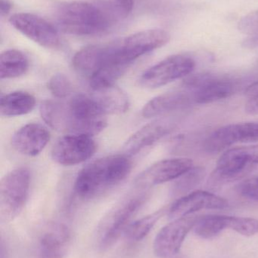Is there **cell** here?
Instances as JSON below:
<instances>
[{"label":"cell","instance_id":"6da1fadb","mask_svg":"<svg viewBox=\"0 0 258 258\" xmlns=\"http://www.w3.org/2000/svg\"><path fill=\"white\" fill-rule=\"evenodd\" d=\"M41 116L51 128L92 137L107 125L106 113L91 96L80 94L68 102L45 101L39 107Z\"/></svg>","mask_w":258,"mask_h":258},{"label":"cell","instance_id":"7a4b0ae2","mask_svg":"<svg viewBox=\"0 0 258 258\" xmlns=\"http://www.w3.org/2000/svg\"><path fill=\"white\" fill-rule=\"evenodd\" d=\"M133 163L127 155L100 158L84 167L77 175L74 190L80 198L92 199L113 189L131 172Z\"/></svg>","mask_w":258,"mask_h":258},{"label":"cell","instance_id":"3957f363","mask_svg":"<svg viewBox=\"0 0 258 258\" xmlns=\"http://www.w3.org/2000/svg\"><path fill=\"white\" fill-rule=\"evenodd\" d=\"M59 27L70 34L93 36L106 31L113 23L93 3L73 1L62 3L56 10Z\"/></svg>","mask_w":258,"mask_h":258},{"label":"cell","instance_id":"277c9868","mask_svg":"<svg viewBox=\"0 0 258 258\" xmlns=\"http://www.w3.org/2000/svg\"><path fill=\"white\" fill-rule=\"evenodd\" d=\"M148 192L145 190L129 195L114 208L102 223L101 229L100 248L102 250L115 245L123 233L130 225L138 211L148 200Z\"/></svg>","mask_w":258,"mask_h":258},{"label":"cell","instance_id":"5b68a950","mask_svg":"<svg viewBox=\"0 0 258 258\" xmlns=\"http://www.w3.org/2000/svg\"><path fill=\"white\" fill-rule=\"evenodd\" d=\"M28 170L16 168L8 173L0 182V215L3 221H12L21 214L30 191Z\"/></svg>","mask_w":258,"mask_h":258},{"label":"cell","instance_id":"8992f818","mask_svg":"<svg viewBox=\"0 0 258 258\" xmlns=\"http://www.w3.org/2000/svg\"><path fill=\"white\" fill-rule=\"evenodd\" d=\"M195 68V60L190 56L174 54L145 71L139 78V83L146 89H157L186 77Z\"/></svg>","mask_w":258,"mask_h":258},{"label":"cell","instance_id":"52a82bcc","mask_svg":"<svg viewBox=\"0 0 258 258\" xmlns=\"http://www.w3.org/2000/svg\"><path fill=\"white\" fill-rule=\"evenodd\" d=\"M257 164L258 144L228 149L218 159L213 179L217 182L236 180L246 175Z\"/></svg>","mask_w":258,"mask_h":258},{"label":"cell","instance_id":"ba28073f","mask_svg":"<svg viewBox=\"0 0 258 258\" xmlns=\"http://www.w3.org/2000/svg\"><path fill=\"white\" fill-rule=\"evenodd\" d=\"M226 229L234 230L242 236H254L258 233V220L227 215L200 216L194 227V231L202 239H212Z\"/></svg>","mask_w":258,"mask_h":258},{"label":"cell","instance_id":"9c48e42d","mask_svg":"<svg viewBox=\"0 0 258 258\" xmlns=\"http://www.w3.org/2000/svg\"><path fill=\"white\" fill-rule=\"evenodd\" d=\"M9 21L20 33L41 46L55 49L62 45V39L56 27L38 15L17 13Z\"/></svg>","mask_w":258,"mask_h":258},{"label":"cell","instance_id":"30bf717a","mask_svg":"<svg viewBox=\"0 0 258 258\" xmlns=\"http://www.w3.org/2000/svg\"><path fill=\"white\" fill-rule=\"evenodd\" d=\"M96 144L90 136L69 134L59 138L51 149V156L56 163L74 165L93 156Z\"/></svg>","mask_w":258,"mask_h":258},{"label":"cell","instance_id":"8fae6325","mask_svg":"<svg viewBox=\"0 0 258 258\" xmlns=\"http://www.w3.org/2000/svg\"><path fill=\"white\" fill-rule=\"evenodd\" d=\"M200 216H186L174 219L164 227L153 243L154 254L159 258H170L178 254L188 233L194 229Z\"/></svg>","mask_w":258,"mask_h":258},{"label":"cell","instance_id":"7c38bea8","mask_svg":"<svg viewBox=\"0 0 258 258\" xmlns=\"http://www.w3.org/2000/svg\"><path fill=\"white\" fill-rule=\"evenodd\" d=\"M193 167L192 159L174 158L159 161L138 174L135 185L147 189L179 178Z\"/></svg>","mask_w":258,"mask_h":258},{"label":"cell","instance_id":"4fadbf2b","mask_svg":"<svg viewBox=\"0 0 258 258\" xmlns=\"http://www.w3.org/2000/svg\"><path fill=\"white\" fill-rule=\"evenodd\" d=\"M118 41L90 45L77 51L73 58V67L81 74L90 77L98 70L118 66L116 62Z\"/></svg>","mask_w":258,"mask_h":258},{"label":"cell","instance_id":"5bb4252c","mask_svg":"<svg viewBox=\"0 0 258 258\" xmlns=\"http://www.w3.org/2000/svg\"><path fill=\"white\" fill-rule=\"evenodd\" d=\"M258 141V122L230 124L217 129L204 142V150L220 153L239 143Z\"/></svg>","mask_w":258,"mask_h":258},{"label":"cell","instance_id":"9a60e30c","mask_svg":"<svg viewBox=\"0 0 258 258\" xmlns=\"http://www.w3.org/2000/svg\"><path fill=\"white\" fill-rule=\"evenodd\" d=\"M186 89L191 91L194 103L207 104L226 99L234 93L236 86L227 79L200 75L186 80Z\"/></svg>","mask_w":258,"mask_h":258},{"label":"cell","instance_id":"2e32d148","mask_svg":"<svg viewBox=\"0 0 258 258\" xmlns=\"http://www.w3.org/2000/svg\"><path fill=\"white\" fill-rule=\"evenodd\" d=\"M228 207V202L222 197L207 191L197 190L189 192L174 202L168 209L171 219L189 216L204 209L221 210Z\"/></svg>","mask_w":258,"mask_h":258},{"label":"cell","instance_id":"e0dca14e","mask_svg":"<svg viewBox=\"0 0 258 258\" xmlns=\"http://www.w3.org/2000/svg\"><path fill=\"white\" fill-rule=\"evenodd\" d=\"M170 35L163 30H148L138 32L121 39L123 55L132 63L141 56L166 45Z\"/></svg>","mask_w":258,"mask_h":258},{"label":"cell","instance_id":"ac0fdd59","mask_svg":"<svg viewBox=\"0 0 258 258\" xmlns=\"http://www.w3.org/2000/svg\"><path fill=\"white\" fill-rule=\"evenodd\" d=\"M177 127L173 119L165 118L147 124L131 135L124 145V152L127 156L136 154L146 147L152 146L158 141L171 134Z\"/></svg>","mask_w":258,"mask_h":258},{"label":"cell","instance_id":"d6986e66","mask_svg":"<svg viewBox=\"0 0 258 258\" xmlns=\"http://www.w3.org/2000/svg\"><path fill=\"white\" fill-rule=\"evenodd\" d=\"M71 233L64 224L49 226L38 242L37 258H64L69 249Z\"/></svg>","mask_w":258,"mask_h":258},{"label":"cell","instance_id":"ffe728a7","mask_svg":"<svg viewBox=\"0 0 258 258\" xmlns=\"http://www.w3.org/2000/svg\"><path fill=\"white\" fill-rule=\"evenodd\" d=\"M50 133L41 124L30 123L18 129L12 138V145L16 151L27 156H36L45 148Z\"/></svg>","mask_w":258,"mask_h":258},{"label":"cell","instance_id":"44dd1931","mask_svg":"<svg viewBox=\"0 0 258 258\" xmlns=\"http://www.w3.org/2000/svg\"><path fill=\"white\" fill-rule=\"evenodd\" d=\"M193 104L192 92L186 88V90L184 89L167 92L150 100L142 108V115L145 118L163 116L183 110Z\"/></svg>","mask_w":258,"mask_h":258},{"label":"cell","instance_id":"7402d4cb","mask_svg":"<svg viewBox=\"0 0 258 258\" xmlns=\"http://www.w3.org/2000/svg\"><path fill=\"white\" fill-rule=\"evenodd\" d=\"M92 92L91 97L106 114H121L128 110V97L115 85Z\"/></svg>","mask_w":258,"mask_h":258},{"label":"cell","instance_id":"603a6c76","mask_svg":"<svg viewBox=\"0 0 258 258\" xmlns=\"http://www.w3.org/2000/svg\"><path fill=\"white\" fill-rule=\"evenodd\" d=\"M36 99L28 92H11L1 97L0 114L2 116H18L27 114L34 109Z\"/></svg>","mask_w":258,"mask_h":258},{"label":"cell","instance_id":"cb8c5ba5","mask_svg":"<svg viewBox=\"0 0 258 258\" xmlns=\"http://www.w3.org/2000/svg\"><path fill=\"white\" fill-rule=\"evenodd\" d=\"M29 68L27 56L17 49L3 51L0 55V78L13 79L26 74Z\"/></svg>","mask_w":258,"mask_h":258},{"label":"cell","instance_id":"d4e9b609","mask_svg":"<svg viewBox=\"0 0 258 258\" xmlns=\"http://www.w3.org/2000/svg\"><path fill=\"white\" fill-rule=\"evenodd\" d=\"M167 211L168 210L166 208H163L132 223L124 233L126 237L134 242L142 240L148 236L156 223L166 213Z\"/></svg>","mask_w":258,"mask_h":258},{"label":"cell","instance_id":"484cf974","mask_svg":"<svg viewBox=\"0 0 258 258\" xmlns=\"http://www.w3.org/2000/svg\"><path fill=\"white\" fill-rule=\"evenodd\" d=\"M113 24L125 19L133 10L134 0H92Z\"/></svg>","mask_w":258,"mask_h":258},{"label":"cell","instance_id":"4316f807","mask_svg":"<svg viewBox=\"0 0 258 258\" xmlns=\"http://www.w3.org/2000/svg\"><path fill=\"white\" fill-rule=\"evenodd\" d=\"M205 171L202 167H192L189 171L177 178L179 180L174 189L177 194H183L189 189H192L202 180Z\"/></svg>","mask_w":258,"mask_h":258},{"label":"cell","instance_id":"83f0119b","mask_svg":"<svg viewBox=\"0 0 258 258\" xmlns=\"http://www.w3.org/2000/svg\"><path fill=\"white\" fill-rule=\"evenodd\" d=\"M51 93L57 98H65L72 93L73 86L66 76L62 74L53 76L48 83Z\"/></svg>","mask_w":258,"mask_h":258},{"label":"cell","instance_id":"f1b7e54d","mask_svg":"<svg viewBox=\"0 0 258 258\" xmlns=\"http://www.w3.org/2000/svg\"><path fill=\"white\" fill-rule=\"evenodd\" d=\"M238 28L249 37H258V9L244 16L239 21Z\"/></svg>","mask_w":258,"mask_h":258},{"label":"cell","instance_id":"f546056e","mask_svg":"<svg viewBox=\"0 0 258 258\" xmlns=\"http://www.w3.org/2000/svg\"><path fill=\"white\" fill-rule=\"evenodd\" d=\"M237 189L242 197L258 202V176L243 180L238 186Z\"/></svg>","mask_w":258,"mask_h":258},{"label":"cell","instance_id":"4dcf8cb0","mask_svg":"<svg viewBox=\"0 0 258 258\" xmlns=\"http://www.w3.org/2000/svg\"><path fill=\"white\" fill-rule=\"evenodd\" d=\"M245 110L250 115H258V95L250 98L245 106Z\"/></svg>","mask_w":258,"mask_h":258},{"label":"cell","instance_id":"1f68e13d","mask_svg":"<svg viewBox=\"0 0 258 258\" xmlns=\"http://www.w3.org/2000/svg\"><path fill=\"white\" fill-rule=\"evenodd\" d=\"M12 9V4L9 0H1L0 3V12L2 16L8 15Z\"/></svg>","mask_w":258,"mask_h":258},{"label":"cell","instance_id":"d6a6232c","mask_svg":"<svg viewBox=\"0 0 258 258\" xmlns=\"http://www.w3.org/2000/svg\"><path fill=\"white\" fill-rule=\"evenodd\" d=\"M246 95L249 98H252V97L258 95V81L254 83V84L250 86L247 89Z\"/></svg>","mask_w":258,"mask_h":258}]
</instances>
